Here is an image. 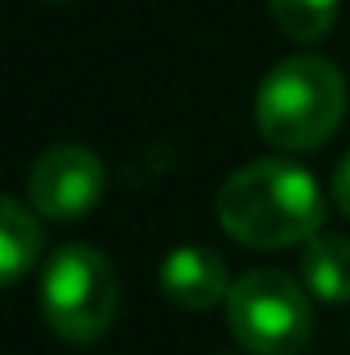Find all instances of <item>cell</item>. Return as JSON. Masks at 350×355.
<instances>
[{
    "label": "cell",
    "mask_w": 350,
    "mask_h": 355,
    "mask_svg": "<svg viewBox=\"0 0 350 355\" xmlns=\"http://www.w3.org/2000/svg\"><path fill=\"white\" fill-rule=\"evenodd\" d=\"M326 198L309 170L264 157L223 182L219 190V223L231 240L248 248H288L305 244L322 232Z\"/></svg>",
    "instance_id": "obj_1"
},
{
    "label": "cell",
    "mask_w": 350,
    "mask_h": 355,
    "mask_svg": "<svg viewBox=\"0 0 350 355\" xmlns=\"http://www.w3.org/2000/svg\"><path fill=\"white\" fill-rule=\"evenodd\" d=\"M347 112V87L326 58H284L264 75L256 91V128L276 149H317L326 145Z\"/></svg>",
    "instance_id": "obj_2"
},
{
    "label": "cell",
    "mask_w": 350,
    "mask_h": 355,
    "mask_svg": "<svg viewBox=\"0 0 350 355\" xmlns=\"http://www.w3.org/2000/svg\"><path fill=\"white\" fill-rule=\"evenodd\" d=\"M116 302H120V285H116V272H111L107 257L99 248L66 244L46 265L42 314H46V327L58 339H66L75 347L95 343L111 327Z\"/></svg>",
    "instance_id": "obj_3"
},
{
    "label": "cell",
    "mask_w": 350,
    "mask_h": 355,
    "mask_svg": "<svg viewBox=\"0 0 350 355\" xmlns=\"http://www.w3.org/2000/svg\"><path fill=\"white\" fill-rule=\"evenodd\" d=\"M227 327L248 355H301L313 335L305 285L276 268L243 272L227 293Z\"/></svg>",
    "instance_id": "obj_4"
},
{
    "label": "cell",
    "mask_w": 350,
    "mask_h": 355,
    "mask_svg": "<svg viewBox=\"0 0 350 355\" xmlns=\"http://www.w3.org/2000/svg\"><path fill=\"white\" fill-rule=\"evenodd\" d=\"M25 190L46 219H79L103 198V162L83 145H54L33 162Z\"/></svg>",
    "instance_id": "obj_5"
},
{
    "label": "cell",
    "mask_w": 350,
    "mask_h": 355,
    "mask_svg": "<svg viewBox=\"0 0 350 355\" xmlns=\"http://www.w3.org/2000/svg\"><path fill=\"white\" fill-rule=\"evenodd\" d=\"M161 293L181 306V310H210L219 302H227L231 281L227 265L214 248L202 244H181L161 261Z\"/></svg>",
    "instance_id": "obj_6"
},
{
    "label": "cell",
    "mask_w": 350,
    "mask_h": 355,
    "mask_svg": "<svg viewBox=\"0 0 350 355\" xmlns=\"http://www.w3.org/2000/svg\"><path fill=\"white\" fill-rule=\"evenodd\" d=\"M301 285L317 302H350V240L317 232L301 252Z\"/></svg>",
    "instance_id": "obj_7"
},
{
    "label": "cell",
    "mask_w": 350,
    "mask_h": 355,
    "mask_svg": "<svg viewBox=\"0 0 350 355\" xmlns=\"http://www.w3.org/2000/svg\"><path fill=\"white\" fill-rule=\"evenodd\" d=\"M37 252H42V232L33 215L17 198H4L0 202V281L17 285L33 268Z\"/></svg>",
    "instance_id": "obj_8"
},
{
    "label": "cell",
    "mask_w": 350,
    "mask_h": 355,
    "mask_svg": "<svg viewBox=\"0 0 350 355\" xmlns=\"http://www.w3.org/2000/svg\"><path fill=\"white\" fill-rule=\"evenodd\" d=\"M268 12L288 37L317 42L330 33V25L338 17V0H268Z\"/></svg>",
    "instance_id": "obj_9"
},
{
    "label": "cell",
    "mask_w": 350,
    "mask_h": 355,
    "mask_svg": "<svg viewBox=\"0 0 350 355\" xmlns=\"http://www.w3.org/2000/svg\"><path fill=\"white\" fill-rule=\"evenodd\" d=\"M330 194H334V202H338V211L350 219V153L338 162V170H334V182H330Z\"/></svg>",
    "instance_id": "obj_10"
}]
</instances>
